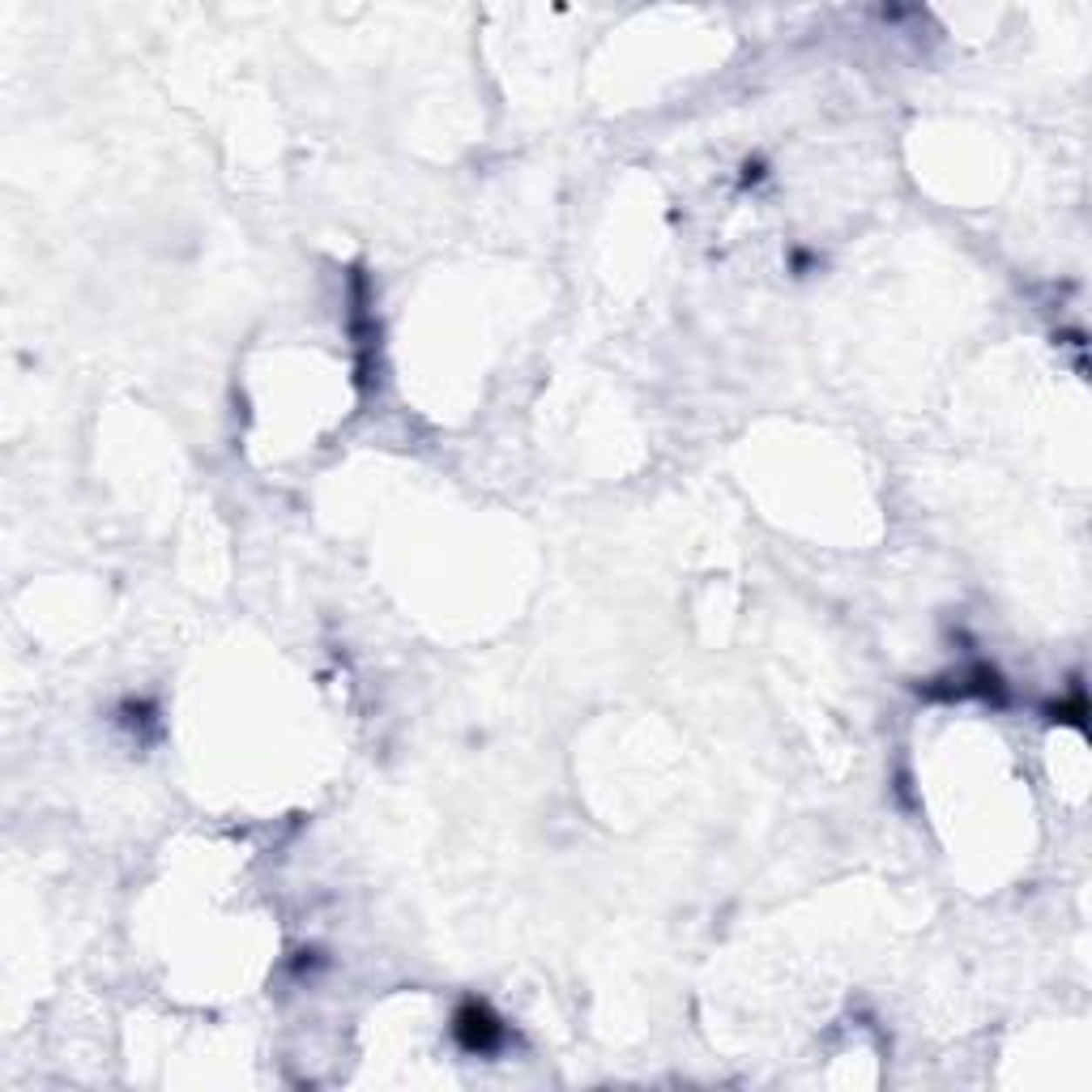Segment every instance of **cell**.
Wrapping results in <instances>:
<instances>
[{
    "label": "cell",
    "instance_id": "1",
    "mask_svg": "<svg viewBox=\"0 0 1092 1092\" xmlns=\"http://www.w3.org/2000/svg\"><path fill=\"white\" fill-rule=\"evenodd\" d=\"M500 1037H504V1028H500V1020L487 1011V1003H465L457 1011V1041H462L469 1054H487L500 1046Z\"/></svg>",
    "mask_w": 1092,
    "mask_h": 1092
},
{
    "label": "cell",
    "instance_id": "2",
    "mask_svg": "<svg viewBox=\"0 0 1092 1092\" xmlns=\"http://www.w3.org/2000/svg\"><path fill=\"white\" fill-rule=\"evenodd\" d=\"M759 175H764V167H759V163H747V167H743V184H756Z\"/></svg>",
    "mask_w": 1092,
    "mask_h": 1092
}]
</instances>
